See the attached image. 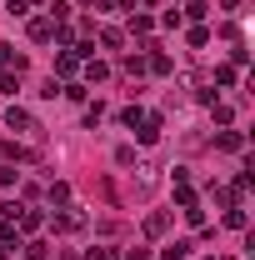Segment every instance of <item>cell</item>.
Returning <instances> with one entry per match:
<instances>
[{
    "label": "cell",
    "instance_id": "13",
    "mask_svg": "<svg viewBox=\"0 0 255 260\" xmlns=\"http://www.w3.org/2000/svg\"><path fill=\"white\" fill-rule=\"evenodd\" d=\"M210 115H215V125H230V120H235V105H225V100H210Z\"/></svg>",
    "mask_w": 255,
    "mask_h": 260
},
{
    "label": "cell",
    "instance_id": "17",
    "mask_svg": "<svg viewBox=\"0 0 255 260\" xmlns=\"http://www.w3.org/2000/svg\"><path fill=\"white\" fill-rule=\"evenodd\" d=\"M25 260H50V245L45 240H25Z\"/></svg>",
    "mask_w": 255,
    "mask_h": 260
},
{
    "label": "cell",
    "instance_id": "18",
    "mask_svg": "<svg viewBox=\"0 0 255 260\" xmlns=\"http://www.w3.org/2000/svg\"><path fill=\"white\" fill-rule=\"evenodd\" d=\"M245 220H250V215H245L240 205H230V210H225V225H230V230H245Z\"/></svg>",
    "mask_w": 255,
    "mask_h": 260
},
{
    "label": "cell",
    "instance_id": "10",
    "mask_svg": "<svg viewBox=\"0 0 255 260\" xmlns=\"http://www.w3.org/2000/svg\"><path fill=\"white\" fill-rule=\"evenodd\" d=\"M165 230H170V215H165V210L145 215V235H165Z\"/></svg>",
    "mask_w": 255,
    "mask_h": 260
},
{
    "label": "cell",
    "instance_id": "23",
    "mask_svg": "<svg viewBox=\"0 0 255 260\" xmlns=\"http://www.w3.org/2000/svg\"><path fill=\"white\" fill-rule=\"evenodd\" d=\"M0 90H5V95H15V90H20V75H15V70H5V75H0Z\"/></svg>",
    "mask_w": 255,
    "mask_h": 260
},
{
    "label": "cell",
    "instance_id": "26",
    "mask_svg": "<svg viewBox=\"0 0 255 260\" xmlns=\"http://www.w3.org/2000/svg\"><path fill=\"white\" fill-rule=\"evenodd\" d=\"M0 185H15V170L10 165H0Z\"/></svg>",
    "mask_w": 255,
    "mask_h": 260
},
{
    "label": "cell",
    "instance_id": "28",
    "mask_svg": "<svg viewBox=\"0 0 255 260\" xmlns=\"http://www.w3.org/2000/svg\"><path fill=\"white\" fill-rule=\"evenodd\" d=\"M85 260H110V250H100V245H95V250H90Z\"/></svg>",
    "mask_w": 255,
    "mask_h": 260
},
{
    "label": "cell",
    "instance_id": "15",
    "mask_svg": "<svg viewBox=\"0 0 255 260\" xmlns=\"http://www.w3.org/2000/svg\"><path fill=\"white\" fill-rule=\"evenodd\" d=\"M130 30H135V35H150V30H155V20H150V15H145V10H140V15H135V10H130Z\"/></svg>",
    "mask_w": 255,
    "mask_h": 260
},
{
    "label": "cell",
    "instance_id": "27",
    "mask_svg": "<svg viewBox=\"0 0 255 260\" xmlns=\"http://www.w3.org/2000/svg\"><path fill=\"white\" fill-rule=\"evenodd\" d=\"M125 260H150V250H125Z\"/></svg>",
    "mask_w": 255,
    "mask_h": 260
},
{
    "label": "cell",
    "instance_id": "12",
    "mask_svg": "<svg viewBox=\"0 0 255 260\" xmlns=\"http://www.w3.org/2000/svg\"><path fill=\"white\" fill-rule=\"evenodd\" d=\"M20 240H25V235L15 230V220H0V245H5V250H10V245H20Z\"/></svg>",
    "mask_w": 255,
    "mask_h": 260
},
{
    "label": "cell",
    "instance_id": "21",
    "mask_svg": "<svg viewBox=\"0 0 255 260\" xmlns=\"http://www.w3.org/2000/svg\"><path fill=\"white\" fill-rule=\"evenodd\" d=\"M210 80H215V85H225V90H230V85H235V70H230V65H215V75H210Z\"/></svg>",
    "mask_w": 255,
    "mask_h": 260
},
{
    "label": "cell",
    "instance_id": "14",
    "mask_svg": "<svg viewBox=\"0 0 255 260\" xmlns=\"http://www.w3.org/2000/svg\"><path fill=\"white\" fill-rule=\"evenodd\" d=\"M45 195H50V205H70V185H65V180L45 185Z\"/></svg>",
    "mask_w": 255,
    "mask_h": 260
},
{
    "label": "cell",
    "instance_id": "6",
    "mask_svg": "<svg viewBox=\"0 0 255 260\" xmlns=\"http://www.w3.org/2000/svg\"><path fill=\"white\" fill-rule=\"evenodd\" d=\"M0 70H15V75H20V70H25V55H20L15 45H0Z\"/></svg>",
    "mask_w": 255,
    "mask_h": 260
},
{
    "label": "cell",
    "instance_id": "11",
    "mask_svg": "<svg viewBox=\"0 0 255 260\" xmlns=\"http://www.w3.org/2000/svg\"><path fill=\"white\" fill-rule=\"evenodd\" d=\"M135 170H140V175H135V190L145 195V190H150V185H155V165L145 160V165H135Z\"/></svg>",
    "mask_w": 255,
    "mask_h": 260
},
{
    "label": "cell",
    "instance_id": "24",
    "mask_svg": "<svg viewBox=\"0 0 255 260\" xmlns=\"http://www.w3.org/2000/svg\"><path fill=\"white\" fill-rule=\"evenodd\" d=\"M205 10H210V5H205V0H185V10H180V15H190V20H200V15H205Z\"/></svg>",
    "mask_w": 255,
    "mask_h": 260
},
{
    "label": "cell",
    "instance_id": "16",
    "mask_svg": "<svg viewBox=\"0 0 255 260\" xmlns=\"http://www.w3.org/2000/svg\"><path fill=\"white\" fill-rule=\"evenodd\" d=\"M140 120H145V110H140V105H125V110H120V125H125V130H135Z\"/></svg>",
    "mask_w": 255,
    "mask_h": 260
},
{
    "label": "cell",
    "instance_id": "1",
    "mask_svg": "<svg viewBox=\"0 0 255 260\" xmlns=\"http://www.w3.org/2000/svg\"><path fill=\"white\" fill-rule=\"evenodd\" d=\"M50 225H55V230H65V235H75V230H85V225H90V215H85L80 205H65L60 215H50Z\"/></svg>",
    "mask_w": 255,
    "mask_h": 260
},
{
    "label": "cell",
    "instance_id": "7",
    "mask_svg": "<svg viewBox=\"0 0 255 260\" xmlns=\"http://www.w3.org/2000/svg\"><path fill=\"white\" fill-rule=\"evenodd\" d=\"M215 145H220L225 155H235V150L245 145V135H240V130H220V135H215Z\"/></svg>",
    "mask_w": 255,
    "mask_h": 260
},
{
    "label": "cell",
    "instance_id": "8",
    "mask_svg": "<svg viewBox=\"0 0 255 260\" xmlns=\"http://www.w3.org/2000/svg\"><path fill=\"white\" fill-rule=\"evenodd\" d=\"M75 70H80V55L75 50H60L55 55V75H75Z\"/></svg>",
    "mask_w": 255,
    "mask_h": 260
},
{
    "label": "cell",
    "instance_id": "30",
    "mask_svg": "<svg viewBox=\"0 0 255 260\" xmlns=\"http://www.w3.org/2000/svg\"><path fill=\"white\" fill-rule=\"evenodd\" d=\"M25 5H45V0H25Z\"/></svg>",
    "mask_w": 255,
    "mask_h": 260
},
{
    "label": "cell",
    "instance_id": "20",
    "mask_svg": "<svg viewBox=\"0 0 255 260\" xmlns=\"http://www.w3.org/2000/svg\"><path fill=\"white\" fill-rule=\"evenodd\" d=\"M190 250H195L190 240H175V245H165V260H185Z\"/></svg>",
    "mask_w": 255,
    "mask_h": 260
},
{
    "label": "cell",
    "instance_id": "22",
    "mask_svg": "<svg viewBox=\"0 0 255 260\" xmlns=\"http://www.w3.org/2000/svg\"><path fill=\"white\" fill-rule=\"evenodd\" d=\"M100 120H105V105H100V100H95V105H85V125L95 130V125H100Z\"/></svg>",
    "mask_w": 255,
    "mask_h": 260
},
{
    "label": "cell",
    "instance_id": "31",
    "mask_svg": "<svg viewBox=\"0 0 255 260\" xmlns=\"http://www.w3.org/2000/svg\"><path fill=\"white\" fill-rule=\"evenodd\" d=\"M0 260H10V255H5V245H0Z\"/></svg>",
    "mask_w": 255,
    "mask_h": 260
},
{
    "label": "cell",
    "instance_id": "19",
    "mask_svg": "<svg viewBox=\"0 0 255 260\" xmlns=\"http://www.w3.org/2000/svg\"><path fill=\"white\" fill-rule=\"evenodd\" d=\"M100 45H105V50H120V45H125V35H120V30H110V25H105V30H100Z\"/></svg>",
    "mask_w": 255,
    "mask_h": 260
},
{
    "label": "cell",
    "instance_id": "5",
    "mask_svg": "<svg viewBox=\"0 0 255 260\" xmlns=\"http://www.w3.org/2000/svg\"><path fill=\"white\" fill-rule=\"evenodd\" d=\"M40 225H45V215H40V210H20V215H15V230H20V235H35Z\"/></svg>",
    "mask_w": 255,
    "mask_h": 260
},
{
    "label": "cell",
    "instance_id": "9",
    "mask_svg": "<svg viewBox=\"0 0 255 260\" xmlns=\"http://www.w3.org/2000/svg\"><path fill=\"white\" fill-rule=\"evenodd\" d=\"M80 65H85V80H90V85H100V80L110 75V65H105V60H95V55H90V60H80Z\"/></svg>",
    "mask_w": 255,
    "mask_h": 260
},
{
    "label": "cell",
    "instance_id": "29",
    "mask_svg": "<svg viewBox=\"0 0 255 260\" xmlns=\"http://www.w3.org/2000/svg\"><path fill=\"white\" fill-rule=\"evenodd\" d=\"M220 5H225V10H235V5H240V0H220Z\"/></svg>",
    "mask_w": 255,
    "mask_h": 260
},
{
    "label": "cell",
    "instance_id": "2",
    "mask_svg": "<svg viewBox=\"0 0 255 260\" xmlns=\"http://www.w3.org/2000/svg\"><path fill=\"white\" fill-rule=\"evenodd\" d=\"M5 130H15V135H30V130H40L30 120V110H20V105H10V110H5Z\"/></svg>",
    "mask_w": 255,
    "mask_h": 260
},
{
    "label": "cell",
    "instance_id": "25",
    "mask_svg": "<svg viewBox=\"0 0 255 260\" xmlns=\"http://www.w3.org/2000/svg\"><path fill=\"white\" fill-rule=\"evenodd\" d=\"M125 75H145V55H125Z\"/></svg>",
    "mask_w": 255,
    "mask_h": 260
},
{
    "label": "cell",
    "instance_id": "32",
    "mask_svg": "<svg viewBox=\"0 0 255 260\" xmlns=\"http://www.w3.org/2000/svg\"><path fill=\"white\" fill-rule=\"evenodd\" d=\"M110 260H125V255H110Z\"/></svg>",
    "mask_w": 255,
    "mask_h": 260
},
{
    "label": "cell",
    "instance_id": "3",
    "mask_svg": "<svg viewBox=\"0 0 255 260\" xmlns=\"http://www.w3.org/2000/svg\"><path fill=\"white\" fill-rule=\"evenodd\" d=\"M160 130H165V120H160V115H145V120L135 125V135H140V145H155Z\"/></svg>",
    "mask_w": 255,
    "mask_h": 260
},
{
    "label": "cell",
    "instance_id": "4",
    "mask_svg": "<svg viewBox=\"0 0 255 260\" xmlns=\"http://www.w3.org/2000/svg\"><path fill=\"white\" fill-rule=\"evenodd\" d=\"M30 40H35V45L55 40V20H50V15H35V20H30Z\"/></svg>",
    "mask_w": 255,
    "mask_h": 260
}]
</instances>
